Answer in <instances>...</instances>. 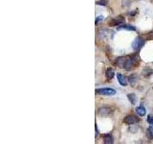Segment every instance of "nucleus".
I'll list each match as a JSON object with an SVG mask.
<instances>
[{"instance_id":"1","label":"nucleus","mask_w":153,"mask_h":144,"mask_svg":"<svg viewBox=\"0 0 153 144\" xmlns=\"http://www.w3.org/2000/svg\"><path fill=\"white\" fill-rule=\"evenodd\" d=\"M138 60H139V58L137 57V56H132L130 59L126 60V62H124V64H123V67L126 68V69H131V68H133L134 65L137 64Z\"/></svg>"},{"instance_id":"2","label":"nucleus","mask_w":153,"mask_h":144,"mask_svg":"<svg viewBox=\"0 0 153 144\" xmlns=\"http://www.w3.org/2000/svg\"><path fill=\"white\" fill-rule=\"evenodd\" d=\"M96 92L99 95H107V96H112L116 94V90L113 89H96Z\"/></svg>"},{"instance_id":"3","label":"nucleus","mask_w":153,"mask_h":144,"mask_svg":"<svg viewBox=\"0 0 153 144\" xmlns=\"http://www.w3.org/2000/svg\"><path fill=\"white\" fill-rule=\"evenodd\" d=\"M143 44H145V40H143V39L142 37H137L135 40L132 43V47L134 50H139V49H141Z\"/></svg>"},{"instance_id":"4","label":"nucleus","mask_w":153,"mask_h":144,"mask_svg":"<svg viewBox=\"0 0 153 144\" xmlns=\"http://www.w3.org/2000/svg\"><path fill=\"white\" fill-rule=\"evenodd\" d=\"M98 114L101 115V116H108V115L112 114V109L109 107H101V108H99Z\"/></svg>"},{"instance_id":"5","label":"nucleus","mask_w":153,"mask_h":144,"mask_svg":"<svg viewBox=\"0 0 153 144\" xmlns=\"http://www.w3.org/2000/svg\"><path fill=\"white\" fill-rule=\"evenodd\" d=\"M123 122L126 124H128V125H132V124H135V123H138L139 119L138 117L134 116V115H127L126 117H124Z\"/></svg>"},{"instance_id":"6","label":"nucleus","mask_w":153,"mask_h":144,"mask_svg":"<svg viewBox=\"0 0 153 144\" xmlns=\"http://www.w3.org/2000/svg\"><path fill=\"white\" fill-rule=\"evenodd\" d=\"M123 22H124V18H123L121 17H118L116 18H114V19H112L109 24L111 26H118V25H121Z\"/></svg>"},{"instance_id":"7","label":"nucleus","mask_w":153,"mask_h":144,"mask_svg":"<svg viewBox=\"0 0 153 144\" xmlns=\"http://www.w3.org/2000/svg\"><path fill=\"white\" fill-rule=\"evenodd\" d=\"M117 78H118V81H119V83H120V84H121V86H123V87L127 86V79L124 75L118 74Z\"/></svg>"},{"instance_id":"8","label":"nucleus","mask_w":153,"mask_h":144,"mask_svg":"<svg viewBox=\"0 0 153 144\" xmlns=\"http://www.w3.org/2000/svg\"><path fill=\"white\" fill-rule=\"evenodd\" d=\"M104 142L105 144H112L114 142L113 136H112L111 134H105L104 136Z\"/></svg>"},{"instance_id":"9","label":"nucleus","mask_w":153,"mask_h":144,"mask_svg":"<svg viewBox=\"0 0 153 144\" xmlns=\"http://www.w3.org/2000/svg\"><path fill=\"white\" fill-rule=\"evenodd\" d=\"M128 80H129V83H130L131 86H135L136 83L138 82V76H137L136 74H132V75H130L129 76Z\"/></svg>"},{"instance_id":"10","label":"nucleus","mask_w":153,"mask_h":144,"mask_svg":"<svg viewBox=\"0 0 153 144\" xmlns=\"http://www.w3.org/2000/svg\"><path fill=\"white\" fill-rule=\"evenodd\" d=\"M136 111H137V114L140 115V116H145V114H146V109L143 108V106L137 107V108H136Z\"/></svg>"},{"instance_id":"11","label":"nucleus","mask_w":153,"mask_h":144,"mask_svg":"<svg viewBox=\"0 0 153 144\" xmlns=\"http://www.w3.org/2000/svg\"><path fill=\"white\" fill-rule=\"evenodd\" d=\"M105 75H106V78L109 80H111V79H113V77H114V71L112 68H107L105 71Z\"/></svg>"},{"instance_id":"12","label":"nucleus","mask_w":153,"mask_h":144,"mask_svg":"<svg viewBox=\"0 0 153 144\" xmlns=\"http://www.w3.org/2000/svg\"><path fill=\"white\" fill-rule=\"evenodd\" d=\"M127 98L129 99V101L131 102V104L135 105V103H136V95L134 94V93H130V94H128V95H127Z\"/></svg>"},{"instance_id":"13","label":"nucleus","mask_w":153,"mask_h":144,"mask_svg":"<svg viewBox=\"0 0 153 144\" xmlns=\"http://www.w3.org/2000/svg\"><path fill=\"white\" fill-rule=\"evenodd\" d=\"M120 30L121 29H126V30H131V31H135L136 30V28L134 27V26H130V25H123L121 27L119 28Z\"/></svg>"},{"instance_id":"14","label":"nucleus","mask_w":153,"mask_h":144,"mask_svg":"<svg viewBox=\"0 0 153 144\" xmlns=\"http://www.w3.org/2000/svg\"><path fill=\"white\" fill-rule=\"evenodd\" d=\"M126 59H124V58H119L118 60H117V62H118L119 66L123 67V64H124V62H126Z\"/></svg>"},{"instance_id":"15","label":"nucleus","mask_w":153,"mask_h":144,"mask_svg":"<svg viewBox=\"0 0 153 144\" xmlns=\"http://www.w3.org/2000/svg\"><path fill=\"white\" fill-rule=\"evenodd\" d=\"M148 138H153V130L151 129V128H149V129L148 130Z\"/></svg>"},{"instance_id":"16","label":"nucleus","mask_w":153,"mask_h":144,"mask_svg":"<svg viewBox=\"0 0 153 144\" xmlns=\"http://www.w3.org/2000/svg\"><path fill=\"white\" fill-rule=\"evenodd\" d=\"M148 122L149 124H152L153 123V116L149 115V116L148 117Z\"/></svg>"},{"instance_id":"17","label":"nucleus","mask_w":153,"mask_h":144,"mask_svg":"<svg viewBox=\"0 0 153 144\" xmlns=\"http://www.w3.org/2000/svg\"><path fill=\"white\" fill-rule=\"evenodd\" d=\"M102 19V17H97V19H96V24H98L99 21H101Z\"/></svg>"},{"instance_id":"18","label":"nucleus","mask_w":153,"mask_h":144,"mask_svg":"<svg viewBox=\"0 0 153 144\" xmlns=\"http://www.w3.org/2000/svg\"><path fill=\"white\" fill-rule=\"evenodd\" d=\"M98 4H101V5H105V3H104V0H102V1H99V2H98Z\"/></svg>"},{"instance_id":"19","label":"nucleus","mask_w":153,"mask_h":144,"mask_svg":"<svg viewBox=\"0 0 153 144\" xmlns=\"http://www.w3.org/2000/svg\"><path fill=\"white\" fill-rule=\"evenodd\" d=\"M149 125H150V127H149V128H151V129L153 130V123L152 124H149Z\"/></svg>"}]
</instances>
